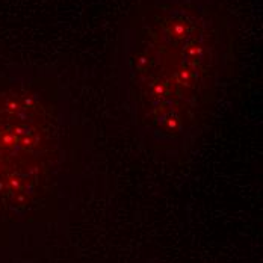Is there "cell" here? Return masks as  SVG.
I'll return each mask as SVG.
<instances>
[{"label": "cell", "instance_id": "obj_1", "mask_svg": "<svg viewBox=\"0 0 263 263\" xmlns=\"http://www.w3.org/2000/svg\"><path fill=\"white\" fill-rule=\"evenodd\" d=\"M233 56L219 0H142L123 26L118 96L152 148L191 145L212 115Z\"/></svg>", "mask_w": 263, "mask_h": 263}, {"label": "cell", "instance_id": "obj_2", "mask_svg": "<svg viewBox=\"0 0 263 263\" xmlns=\"http://www.w3.org/2000/svg\"><path fill=\"white\" fill-rule=\"evenodd\" d=\"M59 155L52 105L27 88L0 89V206L30 195Z\"/></svg>", "mask_w": 263, "mask_h": 263}]
</instances>
